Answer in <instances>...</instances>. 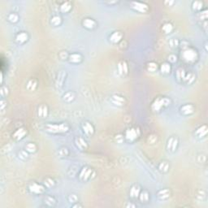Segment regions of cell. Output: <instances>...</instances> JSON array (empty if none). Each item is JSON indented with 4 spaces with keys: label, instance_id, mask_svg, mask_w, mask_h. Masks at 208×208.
Returning <instances> with one entry per match:
<instances>
[{
    "label": "cell",
    "instance_id": "cell-33",
    "mask_svg": "<svg viewBox=\"0 0 208 208\" xmlns=\"http://www.w3.org/2000/svg\"><path fill=\"white\" fill-rule=\"evenodd\" d=\"M62 23V18L60 16H54L50 20V24L54 26H59Z\"/></svg>",
    "mask_w": 208,
    "mask_h": 208
},
{
    "label": "cell",
    "instance_id": "cell-5",
    "mask_svg": "<svg viewBox=\"0 0 208 208\" xmlns=\"http://www.w3.org/2000/svg\"><path fill=\"white\" fill-rule=\"evenodd\" d=\"M92 174H93V169L89 167L86 166L84 167L83 168L81 169L78 176H79V179L81 180V181L86 182L91 179Z\"/></svg>",
    "mask_w": 208,
    "mask_h": 208
},
{
    "label": "cell",
    "instance_id": "cell-46",
    "mask_svg": "<svg viewBox=\"0 0 208 208\" xmlns=\"http://www.w3.org/2000/svg\"><path fill=\"white\" fill-rule=\"evenodd\" d=\"M82 206L80 205V204H75V205H73V207H81Z\"/></svg>",
    "mask_w": 208,
    "mask_h": 208
},
{
    "label": "cell",
    "instance_id": "cell-21",
    "mask_svg": "<svg viewBox=\"0 0 208 208\" xmlns=\"http://www.w3.org/2000/svg\"><path fill=\"white\" fill-rule=\"evenodd\" d=\"M76 98V94L73 91H68L63 95V100L66 102H73Z\"/></svg>",
    "mask_w": 208,
    "mask_h": 208
},
{
    "label": "cell",
    "instance_id": "cell-23",
    "mask_svg": "<svg viewBox=\"0 0 208 208\" xmlns=\"http://www.w3.org/2000/svg\"><path fill=\"white\" fill-rule=\"evenodd\" d=\"M203 6H204V3L202 1H193L191 7H192L193 11H197V12H200L201 11H203Z\"/></svg>",
    "mask_w": 208,
    "mask_h": 208
},
{
    "label": "cell",
    "instance_id": "cell-4",
    "mask_svg": "<svg viewBox=\"0 0 208 208\" xmlns=\"http://www.w3.org/2000/svg\"><path fill=\"white\" fill-rule=\"evenodd\" d=\"M139 135H140V132H139L138 128H128V129L125 131V138L128 141H129V142H133L134 141H136L138 139Z\"/></svg>",
    "mask_w": 208,
    "mask_h": 208
},
{
    "label": "cell",
    "instance_id": "cell-43",
    "mask_svg": "<svg viewBox=\"0 0 208 208\" xmlns=\"http://www.w3.org/2000/svg\"><path fill=\"white\" fill-rule=\"evenodd\" d=\"M68 201L72 203H78V197L77 195L75 193H72L68 196Z\"/></svg>",
    "mask_w": 208,
    "mask_h": 208
},
{
    "label": "cell",
    "instance_id": "cell-31",
    "mask_svg": "<svg viewBox=\"0 0 208 208\" xmlns=\"http://www.w3.org/2000/svg\"><path fill=\"white\" fill-rule=\"evenodd\" d=\"M195 81V75L193 73H190L188 74H185V77H184V80L183 81L187 83L188 85L189 84H192L193 81Z\"/></svg>",
    "mask_w": 208,
    "mask_h": 208
},
{
    "label": "cell",
    "instance_id": "cell-22",
    "mask_svg": "<svg viewBox=\"0 0 208 208\" xmlns=\"http://www.w3.org/2000/svg\"><path fill=\"white\" fill-rule=\"evenodd\" d=\"M26 133H27V131H26L24 128H21L17 129L16 132L14 133V134H13V138H15V139H16V140H21V139L24 138V136L26 135Z\"/></svg>",
    "mask_w": 208,
    "mask_h": 208
},
{
    "label": "cell",
    "instance_id": "cell-7",
    "mask_svg": "<svg viewBox=\"0 0 208 208\" xmlns=\"http://www.w3.org/2000/svg\"><path fill=\"white\" fill-rule=\"evenodd\" d=\"M29 190L34 194H42L45 192V187L36 182H32L29 185Z\"/></svg>",
    "mask_w": 208,
    "mask_h": 208
},
{
    "label": "cell",
    "instance_id": "cell-34",
    "mask_svg": "<svg viewBox=\"0 0 208 208\" xmlns=\"http://www.w3.org/2000/svg\"><path fill=\"white\" fill-rule=\"evenodd\" d=\"M162 29H163V31L164 32V34H171L172 30H173V26H172V24L165 23L164 25H163Z\"/></svg>",
    "mask_w": 208,
    "mask_h": 208
},
{
    "label": "cell",
    "instance_id": "cell-45",
    "mask_svg": "<svg viewBox=\"0 0 208 208\" xmlns=\"http://www.w3.org/2000/svg\"><path fill=\"white\" fill-rule=\"evenodd\" d=\"M168 61L172 63H174L177 61V57L175 55H171L168 56Z\"/></svg>",
    "mask_w": 208,
    "mask_h": 208
},
{
    "label": "cell",
    "instance_id": "cell-1",
    "mask_svg": "<svg viewBox=\"0 0 208 208\" xmlns=\"http://www.w3.org/2000/svg\"><path fill=\"white\" fill-rule=\"evenodd\" d=\"M69 125L66 123L60 124H47L45 127V129L47 133L57 134V133H64L69 131Z\"/></svg>",
    "mask_w": 208,
    "mask_h": 208
},
{
    "label": "cell",
    "instance_id": "cell-14",
    "mask_svg": "<svg viewBox=\"0 0 208 208\" xmlns=\"http://www.w3.org/2000/svg\"><path fill=\"white\" fill-rule=\"evenodd\" d=\"M123 34L120 31H115L114 33H112L110 36V42L114 43V44H117L122 40Z\"/></svg>",
    "mask_w": 208,
    "mask_h": 208
},
{
    "label": "cell",
    "instance_id": "cell-20",
    "mask_svg": "<svg viewBox=\"0 0 208 208\" xmlns=\"http://www.w3.org/2000/svg\"><path fill=\"white\" fill-rule=\"evenodd\" d=\"M28 38H29V36H28V34H26L25 32H21L16 37V42L20 43V44H23L25 42H27Z\"/></svg>",
    "mask_w": 208,
    "mask_h": 208
},
{
    "label": "cell",
    "instance_id": "cell-41",
    "mask_svg": "<svg viewBox=\"0 0 208 208\" xmlns=\"http://www.w3.org/2000/svg\"><path fill=\"white\" fill-rule=\"evenodd\" d=\"M29 152L26 151V150H22L19 152V157L21 158L22 160H25L29 158Z\"/></svg>",
    "mask_w": 208,
    "mask_h": 208
},
{
    "label": "cell",
    "instance_id": "cell-38",
    "mask_svg": "<svg viewBox=\"0 0 208 208\" xmlns=\"http://www.w3.org/2000/svg\"><path fill=\"white\" fill-rule=\"evenodd\" d=\"M157 68H158V66H157V63H156L151 62L147 64V70H148L149 72H151V73L155 72V71L157 70Z\"/></svg>",
    "mask_w": 208,
    "mask_h": 208
},
{
    "label": "cell",
    "instance_id": "cell-2",
    "mask_svg": "<svg viewBox=\"0 0 208 208\" xmlns=\"http://www.w3.org/2000/svg\"><path fill=\"white\" fill-rule=\"evenodd\" d=\"M181 57L186 63H193L198 59V53L193 48L187 47L182 50Z\"/></svg>",
    "mask_w": 208,
    "mask_h": 208
},
{
    "label": "cell",
    "instance_id": "cell-42",
    "mask_svg": "<svg viewBox=\"0 0 208 208\" xmlns=\"http://www.w3.org/2000/svg\"><path fill=\"white\" fill-rule=\"evenodd\" d=\"M198 14H199V20L206 21V19H207V10L206 9L204 11H201L200 12H198Z\"/></svg>",
    "mask_w": 208,
    "mask_h": 208
},
{
    "label": "cell",
    "instance_id": "cell-15",
    "mask_svg": "<svg viewBox=\"0 0 208 208\" xmlns=\"http://www.w3.org/2000/svg\"><path fill=\"white\" fill-rule=\"evenodd\" d=\"M83 26L87 29H94L96 28L97 23L96 21L91 18H86L84 19L83 22H82Z\"/></svg>",
    "mask_w": 208,
    "mask_h": 208
},
{
    "label": "cell",
    "instance_id": "cell-28",
    "mask_svg": "<svg viewBox=\"0 0 208 208\" xmlns=\"http://www.w3.org/2000/svg\"><path fill=\"white\" fill-rule=\"evenodd\" d=\"M43 202L47 206H54L56 204V200L52 196H46L43 199Z\"/></svg>",
    "mask_w": 208,
    "mask_h": 208
},
{
    "label": "cell",
    "instance_id": "cell-40",
    "mask_svg": "<svg viewBox=\"0 0 208 208\" xmlns=\"http://www.w3.org/2000/svg\"><path fill=\"white\" fill-rule=\"evenodd\" d=\"M44 184H45V186L47 188H50V187H53L54 185H55V180L53 179H51V178H47V179L45 180H44Z\"/></svg>",
    "mask_w": 208,
    "mask_h": 208
},
{
    "label": "cell",
    "instance_id": "cell-35",
    "mask_svg": "<svg viewBox=\"0 0 208 208\" xmlns=\"http://www.w3.org/2000/svg\"><path fill=\"white\" fill-rule=\"evenodd\" d=\"M25 150L29 153H34L37 151V146L34 143L29 142L25 146Z\"/></svg>",
    "mask_w": 208,
    "mask_h": 208
},
{
    "label": "cell",
    "instance_id": "cell-37",
    "mask_svg": "<svg viewBox=\"0 0 208 208\" xmlns=\"http://www.w3.org/2000/svg\"><path fill=\"white\" fill-rule=\"evenodd\" d=\"M8 21L11 23H16L19 21V16L16 13H11L8 17Z\"/></svg>",
    "mask_w": 208,
    "mask_h": 208
},
{
    "label": "cell",
    "instance_id": "cell-25",
    "mask_svg": "<svg viewBox=\"0 0 208 208\" xmlns=\"http://www.w3.org/2000/svg\"><path fill=\"white\" fill-rule=\"evenodd\" d=\"M141 192V189L139 185H133V187L130 189V197L133 198H137L139 196Z\"/></svg>",
    "mask_w": 208,
    "mask_h": 208
},
{
    "label": "cell",
    "instance_id": "cell-10",
    "mask_svg": "<svg viewBox=\"0 0 208 208\" xmlns=\"http://www.w3.org/2000/svg\"><path fill=\"white\" fill-rule=\"evenodd\" d=\"M178 139L176 137H171L167 140V149L168 151H172V152H175L177 151V146H178Z\"/></svg>",
    "mask_w": 208,
    "mask_h": 208
},
{
    "label": "cell",
    "instance_id": "cell-13",
    "mask_svg": "<svg viewBox=\"0 0 208 208\" xmlns=\"http://www.w3.org/2000/svg\"><path fill=\"white\" fill-rule=\"evenodd\" d=\"M117 70H118V73H119L120 75H127L128 73V64L126 63V62L121 61V62L119 63L118 65H117Z\"/></svg>",
    "mask_w": 208,
    "mask_h": 208
},
{
    "label": "cell",
    "instance_id": "cell-18",
    "mask_svg": "<svg viewBox=\"0 0 208 208\" xmlns=\"http://www.w3.org/2000/svg\"><path fill=\"white\" fill-rule=\"evenodd\" d=\"M170 194H171L170 190H167V189H163V190H159V192L157 193V197H158L159 200L164 201L169 198Z\"/></svg>",
    "mask_w": 208,
    "mask_h": 208
},
{
    "label": "cell",
    "instance_id": "cell-16",
    "mask_svg": "<svg viewBox=\"0 0 208 208\" xmlns=\"http://www.w3.org/2000/svg\"><path fill=\"white\" fill-rule=\"evenodd\" d=\"M111 102L112 103H113L115 106H118V107H121L123 105H125V99L123 97L120 96V95H112V98H111Z\"/></svg>",
    "mask_w": 208,
    "mask_h": 208
},
{
    "label": "cell",
    "instance_id": "cell-3",
    "mask_svg": "<svg viewBox=\"0 0 208 208\" xmlns=\"http://www.w3.org/2000/svg\"><path fill=\"white\" fill-rule=\"evenodd\" d=\"M170 103H171V100L169 99L166 97H159L154 101L151 105V108L154 112H160L162 109L168 107Z\"/></svg>",
    "mask_w": 208,
    "mask_h": 208
},
{
    "label": "cell",
    "instance_id": "cell-9",
    "mask_svg": "<svg viewBox=\"0 0 208 208\" xmlns=\"http://www.w3.org/2000/svg\"><path fill=\"white\" fill-rule=\"evenodd\" d=\"M180 111L183 115H190L194 113L195 107L193 104H185L180 107Z\"/></svg>",
    "mask_w": 208,
    "mask_h": 208
},
{
    "label": "cell",
    "instance_id": "cell-47",
    "mask_svg": "<svg viewBox=\"0 0 208 208\" xmlns=\"http://www.w3.org/2000/svg\"><path fill=\"white\" fill-rule=\"evenodd\" d=\"M165 3V4H167V3H168L169 6H170V5H171V4H173V3H174V2H173V1H172V2H165V3Z\"/></svg>",
    "mask_w": 208,
    "mask_h": 208
},
{
    "label": "cell",
    "instance_id": "cell-19",
    "mask_svg": "<svg viewBox=\"0 0 208 208\" xmlns=\"http://www.w3.org/2000/svg\"><path fill=\"white\" fill-rule=\"evenodd\" d=\"M68 60L73 63H80L82 61V56L79 53H73L68 56Z\"/></svg>",
    "mask_w": 208,
    "mask_h": 208
},
{
    "label": "cell",
    "instance_id": "cell-29",
    "mask_svg": "<svg viewBox=\"0 0 208 208\" xmlns=\"http://www.w3.org/2000/svg\"><path fill=\"white\" fill-rule=\"evenodd\" d=\"M169 164L168 162L167 161H162L160 164H159V170L162 173H167L169 171Z\"/></svg>",
    "mask_w": 208,
    "mask_h": 208
},
{
    "label": "cell",
    "instance_id": "cell-44",
    "mask_svg": "<svg viewBox=\"0 0 208 208\" xmlns=\"http://www.w3.org/2000/svg\"><path fill=\"white\" fill-rule=\"evenodd\" d=\"M169 44H170V47H177L178 46H180V42L177 39L173 38L169 42Z\"/></svg>",
    "mask_w": 208,
    "mask_h": 208
},
{
    "label": "cell",
    "instance_id": "cell-17",
    "mask_svg": "<svg viewBox=\"0 0 208 208\" xmlns=\"http://www.w3.org/2000/svg\"><path fill=\"white\" fill-rule=\"evenodd\" d=\"M75 143L76 146H77V148L80 149L81 151H86V149L88 148V145H87L85 139L81 138V137H78V138H76Z\"/></svg>",
    "mask_w": 208,
    "mask_h": 208
},
{
    "label": "cell",
    "instance_id": "cell-30",
    "mask_svg": "<svg viewBox=\"0 0 208 208\" xmlns=\"http://www.w3.org/2000/svg\"><path fill=\"white\" fill-rule=\"evenodd\" d=\"M160 71L164 75H167L171 72V65L169 63H164L160 66Z\"/></svg>",
    "mask_w": 208,
    "mask_h": 208
},
{
    "label": "cell",
    "instance_id": "cell-6",
    "mask_svg": "<svg viewBox=\"0 0 208 208\" xmlns=\"http://www.w3.org/2000/svg\"><path fill=\"white\" fill-rule=\"evenodd\" d=\"M131 8L133 10L140 13L147 12L149 8L148 5L145 3H141V2H132L131 3Z\"/></svg>",
    "mask_w": 208,
    "mask_h": 208
},
{
    "label": "cell",
    "instance_id": "cell-12",
    "mask_svg": "<svg viewBox=\"0 0 208 208\" xmlns=\"http://www.w3.org/2000/svg\"><path fill=\"white\" fill-rule=\"evenodd\" d=\"M83 132L86 133L87 136H92L94 133V128L93 125L91 123L88 122V121H85L81 125Z\"/></svg>",
    "mask_w": 208,
    "mask_h": 208
},
{
    "label": "cell",
    "instance_id": "cell-39",
    "mask_svg": "<svg viewBox=\"0 0 208 208\" xmlns=\"http://www.w3.org/2000/svg\"><path fill=\"white\" fill-rule=\"evenodd\" d=\"M68 154H69V151L67 147H61L59 150V155L60 157H67Z\"/></svg>",
    "mask_w": 208,
    "mask_h": 208
},
{
    "label": "cell",
    "instance_id": "cell-8",
    "mask_svg": "<svg viewBox=\"0 0 208 208\" xmlns=\"http://www.w3.org/2000/svg\"><path fill=\"white\" fill-rule=\"evenodd\" d=\"M66 76H67V73L66 71L61 70L59 72L57 75V78H56V81H55V86L56 88L60 89L62 88L64 81L66 80Z\"/></svg>",
    "mask_w": 208,
    "mask_h": 208
},
{
    "label": "cell",
    "instance_id": "cell-27",
    "mask_svg": "<svg viewBox=\"0 0 208 208\" xmlns=\"http://www.w3.org/2000/svg\"><path fill=\"white\" fill-rule=\"evenodd\" d=\"M138 198H139V200L141 203H147L150 200V193H148V191L143 190V191H141L140 192Z\"/></svg>",
    "mask_w": 208,
    "mask_h": 208
},
{
    "label": "cell",
    "instance_id": "cell-24",
    "mask_svg": "<svg viewBox=\"0 0 208 208\" xmlns=\"http://www.w3.org/2000/svg\"><path fill=\"white\" fill-rule=\"evenodd\" d=\"M37 115H38V116L42 117V118H45V117L47 116V115H48V107H47V105H41L38 107Z\"/></svg>",
    "mask_w": 208,
    "mask_h": 208
},
{
    "label": "cell",
    "instance_id": "cell-26",
    "mask_svg": "<svg viewBox=\"0 0 208 208\" xmlns=\"http://www.w3.org/2000/svg\"><path fill=\"white\" fill-rule=\"evenodd\" d=\"M72 9V3L71 2H63V3L60 5V10L62 13H68Z\"/></svg>",
    "mask_w": 208,
    "mask_h": 208
},
{
    "label": "cell",
    "instance_id": "cell-11",
    "mask_svg": "<svg viewBox=\"0 0 208 208\" xmlns=\"http://www.w3.org/2000/svg\"><path fill=\"white\" fill-rule=\"evenodd\" d=\"M208 133V128L206 125H203L200 127H198L195 131V136L199 139H203L206 138Z\"/></svg>",
    "mask_w": 208,
    "mask_h": 208
},
{
    "label": "cell",
    "instance_id": "cell-36",
    "mask_svg": "<svg viewBox=\"0 0 208 208\" xmlns=\"http://www.w3.org/2000/svg\"><path fill=\"white\" fill-rule=\"evenodd\" d=\"M185 72L183 68H179L178 70L177 71L176 73V76H177V78L178 81H183L184 80V77L185 76Z\"/></svg>",
    "mask_w": 208,
    "mask_h": 208
},
{
    "label": "cell",
    "instance_id": "cell-32",
    "mask_svg": "<svg viewBox=\"0 0 208 208\" xmlns=\"http://www.w3.org/2000/svg\"><path fill=\"white\" fill-rule=\"evenodd\" d=\"M37 83L36 80L31 79V80H29V81H28V83L26 85V87H27V89H28V90L33 91L37 88Z\"/></svg>",
    "mask_w": 208,
    "mask_h": 208
},
{
    "label": "cell",
    "instance_id": "cell-48",
    "mask_svg": "<svg viewBox=\"0 0 208 208\" xmlns=\"http://www.w3.org/2000/svg\"><path fill=\"white\" fill-rule=\"evenodd\" d=\"M127 207H129V206H133V207H135V205H133V204H128V205L126 206Z\"/></svg>",
    "mask_w": 208,
    "mask_h": 208
}]
</instances>
